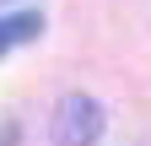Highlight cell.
Returning <instances> with one entry per match:
<instances>
[{
	"label": "cell",
	"instance_id": "6da1fadb",
	"mask_svg": "<svg viewBox=\"0 0 151 146\" xmlns=\"http://www.w3.org/2000/svg\"><path fill=\"white\" fill-rule=\"evenodd\" d=\"M103 135V108L86 92H70L54 108V146H97Z\"/></svg>",
	"mask_w": 151,
	"mask_h": 146
},
{
	"label": "cell",
	"instance_id": "7a4b0ae2",
	"mask_svg": "<svg viewBox=\"0 0 151 146\" xmlns=\"http://www.w3.org/2000/svg\"><path fill=\"white\" fill-rule=\"evenodd\" d=\"M43 33V16L38 11H16V16H0V54H11L16 43H32Z\"/></svg>",
	"mask_w": 151,
	"mask_h": 146
}]
</instances>
